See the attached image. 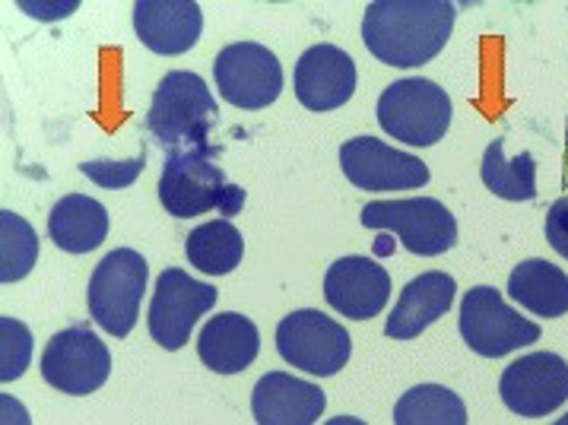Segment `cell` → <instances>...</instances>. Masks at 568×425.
<instances>
[{
    "mask_svg": "<svg viewBox=\"0 0 568 425\" xmlns=\"http://www.w3.org/2000/svg\"><path fill=\"white\" fill-rule=\"evenodd\" d=\"M204 29L201 3L194 0H140L134 3V32L153 54L175 58L197 45Z\"/></svg>",
    "mask_w": 568,
    "mask_h": 425,
    "instance_id": "obj_16",
    "label": "cell"
},
{
    "mask_svg": "<svg viewBox=\"0 0 568 425\" xmlns=\"http://www.w3.org/2000/svg\"><path fill=\"white\" fill-rule=\"evenodd\" d=\"M546 242L559 257L568 261V198L549 206V213H546Z\"/></svg>",
    "mask_w": 568,
    "mask_h": 425,
    "instance_id": "obj_28",
    "label": "cell"
},
{
    "mask_svg": "<svg viewBox=\"0 0 568 425\" xmlns=\"http://www.w3.org/2000/svg\"><path fill=\"white\" fill-rule=\"evenodd\" d=\"M160 201L175 220H194L204 213H220L223 220L242 213L245 191L226 179V172L213 162V146L169 153L162 165Z\"/></svg>",
    "mask_w": 568,
    "mask_h": 425,
    "instance_id": "obj_3",
    "label": "cell"
},
{
    "mask_svg": "<svg viewBox=\"0 0 568 425\" xmlns=\"http://www.w3.org/2000/svg\"><path fill=\"white\" fill-rule=\"evenodd\" d=\"M220 292L210 283L187 276L182 267H165L156 280V292L150 302V336L160 343L165 353L182 350L191 340V331L206 312H213Z\"/></svg>",
    "mask_w": 568,
    "mask_h": 425,
    "instance_id": "obj_9",
    "label": "cell"
},
{
    "mask_svg": "<svg viewBox=\"0 0 568 425\" xmlns=\"http://www.w3.org/2000/svg\"><path fill=\"white\" fill-rule=\"evenodd\" d=\"M146 276H150L146 257L134 247H118L92 270L90 292H87L90 314L114 340H124L136 327Z\"/></svg>",
    "mask_w": 568,
    "mask_h": 425,
    "instance_id": "obj_5",
    "label": "cell"
},
{
    "mask_svg": "<svg viewBox=\"0 0 568 425\" xmlns=\"http://www.w3.org/2000/svg\"><path fill=\"white\" fill-rule=\"evenodd\" d=\"M220 121L216 99L210 87L191 70H169L153 92L146 128L156 143L169 153L182 150H204L210 146V131Z\"/></svg>",
    "mask_w": 568,
    "mask_h": 425,
    "instance_id": "obj_2",
    "label": "cell"
},
{
    "mask_svg": "<svg viewBox=\"0 0 568 425\" xmlns=\"http://www.w3.org/2000/svg\"><path fill=\"white\" fill-rule=\"evenodd\" d=\"M0 425H32L29 423V413H26V406L17 397H10V394H0Z\"/></svg>",
    "mask_w": 568,
    "mask_h": 425,
    "instance_id": "obj_29",
    "label": "cell"
},
{
    "mask_svg": "<svg viewBox=\"0 0 568 425\" xmlns=\"http://www.w3.org/2000/svg\"><path fill=\"white\" fill-rule=\"evenodd\" d=\"M324 298L334 312H341L349 321H372L390 302V276L378 261L349 254L334 261L327 270Z\"/></svg>",
    "mask_w": 568,
    "mask_h": 425,
    "instance_id": "obj_14",
    "label": "cell"
},
{
    "mask_svg": "<svg viewBox=\"0 0 568 425\" xmlns=\"http://www.w3.org/2000/svg\"><path fill=\"white\" fill-rule=\"evenodd\" d=\"M394 425H467V403L452 387L416 384L394 406Z\"/></svg>",
    "mask_w": 568,
    "mask_h": 425,
    "instance_id": "obj_24",
    "label": "cell"
},
{
    "mask_svg": "<svg viewBox=\"0 0 568 425\" xmlns=\"http://www.w3.org/2000/svg\"><path fill=\"white\" fill-rule=\"evenodd\" d=\"M39 261V235L20 213L0 210V283H20Z\"/></svg>",
    "mask_w": 568,
    "mask_h": 425,
    "instance_id": "obj_25",
    "label": "cell"
},
{
    "mask_svg": "<svg viewBox=\"0 0 568 425\" xmlns=\"http://www.w3.org/2000/svg\"><path fill=\"white\" fill-rule=\"evenodd\" d=\"M341 169L349 184L385 194V191H416L429 184V165L404 150H390L378 136H353L341 146Z\"/></svg>",
    "mask_w": 568,
    "mask_h": 425,
    "instance_id": "obj_12",
    "label": "cell"
},
{
    "mask_svg": "<svg viewBox=\"0 0 568 425\" xmlns=\"http://www.w3.org/2000/svg\"><path fill=\"white\" fill-rule=\"evenodd\" d=\"M479 175H483V184L501 201L524 203L537 198V162L530 153L508 156L501 136L486 146Z\"/></svg>",
    "mask_w": 568,
    "mask_h": 425,
    "instance_id": "obj_23",
    "label": "cell"
},
{
    "mask_svg": "<svg viewBox=\"0 0 568 425\" xmlns=\"http://www.w3.org/2000/svg\"><path fill=\"white\" fill-rule=\"evenodd\" d=\"M457 295V283L452 273L442 270H426L416 280H409L397 305L390 308V317L385 324V336L390 340H413L419 336L429 324L452 312Z\"/></svg>",
    "mask_w": 568,
    "mask_h": 425,
    "instance_id": "obj_18",
    "label": "cell"
},
{
    "mask_svg": "<svg viewBox=\"0 0 568 425\" xmlns=\"http://www.w3.org/2000/svg\"><path fill=\"white\" fill-rule=\"evenodd\" d=\"M359 223L372 232L397 235L409 254L438 257L457 242L455 213L435 198H409V201H372L359 213Z\"/></svg>",
    "mask_w": 568,
    "mask_h": 425,
    "instance_id": "obj_6",
    "label": "cell"
},
{
    "mask_svg": "<svg viewBox=\"0 0 568 425\" xmlns=\"http://www.w3.org/2000/svg\"><path fill=\"white\" fill-rule=\"evenodd\" d=\"M26 13H32V17H42L48 23H54V20H61L64 13H73L77 10V3H20Z\"/></svg>",
    "mask_w": 568,
    "mask_h": 425,
    "instance_id": "obj_30",
    "label": "cell"
},
{
    "mask_svg": "<svg viewBox=\"0 0 568 425\" xmlns=\"http://www.w3.org/2000/svg\"><path fill=\"white\" fill-rule=\"evenodd\" d=\"M48 239L68 254H90L109 239V210L87 194H68L48 213Z\"/></svg>",
    "mask_w": 568,
    "mask_h": 425,
    "instance_id": "obj_20",
    "label": "cell"
},
{
    "mask_svg": "<svg viewBox=\"0 0 568 425\" xmlns=\"http://www.w3.org/2000/svg\"><path fill=\"white\" fill-rule=\"evenodd\" d=\"M213 80L229 105L261 112L283 92V64L276 61L271 48L257 42H235L216 54Z\"/></svg>",
    "mask_w": 568,
    "mask_h": 425,
    "instance_id": "obj_10",
    "label": "cell"
},
{
    "mask_svg": "<svg viewBox=\"0 0 568 425\" xmlns=\"http://www.w3.org/2000/svg\"><path fill=\"white\" fill-rule=\"evenodd\" d=\"M112 375V353L90 327H68L48 340L42 378L70 397H87Z\"/></svg>",
    "mask_w": 568,
    "mask_h": 425,
    "instance_id": "obj_11",
    "label": "cell"
},
{
    "mask_svg": "<svg viewBox=\"0 0 568 425\" xmlns=\"http://www.w3.org/2000/svg\"><path fill=\"white\" fill-rule=\"evenodd\" d=\"M460 336L464 343L486 358H501L508 353H518L524 346L540 340V327L511 308L499 290L493 286H474L467 290L460 302Z\"/></svg>",
    "mask_w": 568,
    "mask_h": 425,
    "instance_id": "obj_8",
    "label": "cell"
},
{
    "mask_svg": "<svg viewBox=\"0 0 568 425\" xmlns=\"http://www.w3.org/2000/svg\"><path fill=\"white\" fill-rule=\"evenodd\" d=\"M187 264L201 270L204 276H226L242 264L245 257V239L229 220L194 225L187 242H184Z\"/></svg>",
    "mask_w": 568,
    "mask_h": 425,
    "instance_id": "obj_22",
    "label": "cell"
},
{
    "mask_svg": "<svg viewBox=\"0 0 568 425\" xmlns=\"http://www.w3.org/2000/svg\"><path fill=\"white\" fill-rule=\"evenodd\" d=\"M552 425H568V413H566V416H559V419H556Z\"/></svg>",
    "mask_w": 568,
    "mask_h": 425,
    "instance_id": "obj_33",
    "label": "cell"
},
{
    "mask_svg": "<svg viewBox=\"0 0 568 425\" xmlns=\"http://www.w3.org/2000/svg\"><path fill=\"white\" fill-rule=\"evenodd\" d=\"M375 254H378V257H390V254H394V235L378 232V239H375Z\"/></svg>",
    "mask_w": 568,
    "mask_h": 425,
    "instance_id": "obj_31",
    "label": "cell"
},
{
    "mask_svg": "<svg viewBox=\"0 0 568 425\" xmlns=\"http://www.w3.org/2000/svg\"><path fill=\"white\" fill-rule=\"evenodd\" d=\"M501 403L524 419H540L568 403V362L556 353H527L499 378Z\"/></svg>",
    "mask_w": 568,
    "mask_h": 425,
    "instance_id": "obj_13",
    "label": "cell"
},
{
    "mask_svg": "<svg viewBox=\"0 0 568 425\" xmlns=\"http://www.w3.org/2000/svg\"><path fill=\"white\" fill-rule=\"evenodd\" d=\"M324 425H368V423L356 419V416H334V419H327Z\"/></svg>",
    "mask_w": 568,
    "mask_h": 425,
    "instance_id": "obj_32",
    "label": "cell"
},
{
    "mask_svg": "<svg viewBox=\"0 0 568 425\" xmlns=\"http://www.w3.org/2000/svg\"><path fill=\"white\" fill-rule=\"evenodd\" d=\"M508 295L530 314L562 317L568 314V273L544 257H530L511 270Z\"/></svg>",
    "mask_w": 568,
    "mask_h": 425,
    "instance_id": "obj_21",
    "label": "cell"
},
{
    "mask_svg": "<svg viewBox=\"0 0 568 425\" xmlns=\"http://www.w3.org/2000/svg\"><path fill=\"white\" fill-rule=\"evenodd\" d=\"M327 397L315 381L267 372L251 391V413L257 425H315Z\"/></svg>",
    "mask_w": 568,
    "mask_h": 425,
    "instance_id": "obj_17",
    "label": "cell"
},
{
    "mask_svg": "<svg viewBox=\"0 0 568 425\" xmlns=\"http://www.w3.org/2000/svg\"><path fill=\"white\" fill-rule=\"evenodd\" d=\"M276 353L305 375L331 378L353 356V340L331 314L318 308H298L280 321Z\"/></svg>",
    "mask_w": 568,
    "mask_h": 425,
    "instance_id": "obj_7",
    "label": "cell"
},
{
    "mask_svg": "<svg viewBox=\"0 0 568 425\" xmlns=\"http://www.w3.org/2000/svg\"><path fill=\"white\" fill-rule=\"evenodd\" d=\"M261 353V334L254 321L239 312L213 314L197 336V356L216 375H239Z\"/></svg>",
    "mask_w": 568,
    "mask_h": 425,
    "instance_id": "obj_19",
    "label": "cell"
},
{
    "mask_svg": "<svg viewBox=\"0 0 568 425\" xmlns=\"http://www.w3.org/2000/svg\"><path fill=\"white\" fill-rule=\"evenodd\" d=\"M356 64L337 45L308 48L296 64V99L308 112H334L356 92Z\"/></svg>",
    "mask_w": 568,
    "mask_h": 425,
    "instance_id": "obj_15",
    "label": "cell"
},
{
    "mask_svg": "<svg viewBox=\"0 0 568 425\" xmlns=\"http://www.w3.org/2000/svg\"><path fill=\"white\" fill-rule=\"evenodd\" d=\"M32 362V331L17 317H0V381L23 378Z\"/></svg>",
    "mask_w": 568,
    "mask_h": 425,
    "instance_id": "obj_26",
    "label": "cell"
},
{
    "mask_svg": "<svg viewBox=\"0 0 568 425\" xmlns=\"http://www.w3.org/2000/svg\"><path fill=\"white\" fill-rule=\"evenodd\" d=\"M455 13L448 0H375L365 7L363 42L387 68H423L448 45Z\"/></svg>",
    "mask_w": 568,
    "mask_h": 425,
    "instance_id": "obj_1",
    "label": "cell"
},
{
    "mask_svg": "<svg viewBox=\"0 0 568 425\" xmlns=\"http://www.w3.org/2000/svg\"><path fill=\"white\" fill-rule=\"evenodd\" d=\"M146 165V156L140 153L136 159H124V162H112V159H95V162H80V172L99 184V188H128L140 179Z\"/></svg>",
    "mask_w": 568,
    "mask_h": 425,
    "instance_id": "obj_27",
    "label": "cell"
},
{
    "mask_svg": "<svg viewBox=\"0 0 568 425\" xmlns=\"http://www.w3.org/2000/svg\"><path fill=\"white\" fill-rule=\"evenodd\" d=\"M382 131L407 146H435L452 128V99L433 80H394L378 99Z\"/></svg>",
    "mask_w": 568,
    "mask_h": 425,
    "instance_id": "obj_4",
    "label": "cell"
}]
</instances>
